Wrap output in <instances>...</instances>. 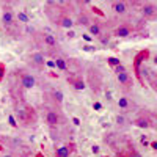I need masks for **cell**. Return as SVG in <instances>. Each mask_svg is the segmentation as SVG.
<instances>
[{
  "label": "cell",
  "mask_w": 157,
  "mask_h": 157,
  "mask_svg": "<svg viewBox=\"0 0 157 157\" xmlns=\"http://www.w3.org/2000/svg\"><path fill=\"white\" fill-rule=\"evenodd\" d=\"M116 105H118V109H120L123 113H129V112H134V109L137 107L135 105V102L130 99L129 96H121L120 99H118V102H116Z\"/></svg>",
  "instance_id": "obj_5"
},
{
  "label": "cell",
  "mask_w": 157,
  "mask_h": 157,
  "mask_svg": "<svg viewBox=\"0 0 157 157\" xmlns=\"http://www.w3.org/2000/svg\"><path fill=\"white\" fill-rule=\"evenodd\" d=\"M16 22H21V24H25V25H27V24L30 22L29 14H27L25 11H19V13H17V16H16Z\"/></svg>",
  "instance_id": "obj_22"
},
{
  "label": "cell",
  "mask_w": 157,
  "mask_h": 157,
  "mask_svg": "<svg viewBox=\"0 0 157 157\" xmlns=\"http://www.w3.org/2000/svg\"><path fill=\"white\" fill-rule=\"evenodd\" d=\"M148 58H149V50H148V49L140 50L138 54L134 57V72H135V75H137L138 80H140V75H138L140 68H141V64H145V61H146Z\"/></svg>",
  "instance_id": "obj_3"
},
{
  "label": "cell",
  "mask_w": 157,
  "mask_h": 157,
  "mask_svg": "<svg viewBox=\"0 0 157 157\" xmlns=\"http://www.w3.org/2000/svg\"><path fill=\"white\" fill-rule=\"evenodd\" d=\"M116 80H118V83L121 85V88H123L124 91L132 90L134 82H132V77L129 75L127 71H124V72H116Z\"/></svg>",
  "instance_id": "obj_7"
},
{
  "label": "cell",
  "mask_w": 157,
  "mask_h": 157,
  "mask_svg": "<svg viewBox=\"0 0 157 157\" xmlns=\"http://www.w3.org/2000/svg\"><path fill=\"white\" fill-rule=\"evenodd\" d=\"M19 72V83L24 90H32L36 85V77L27 71H17Z\"/></svg>",
  "instance_id": "obj_2"
},
{
  "label": "cell",
  "mask_w": 157,
  "mask_h": 157,
  "mask_svg": "<svg viewBox=\"0 0 157 157\" xmlns=\"http://www.w3.org/2000/svg\"><path fill=\"white\" fill-rule=\"evenodd\" d=\"M35 157H44V154H41V152H38V154H36Z\"/></svg>",
  "instance_id": "obj_34"
},
{
  "label": "cell",
  "mask_w": 157,
  "mask_h": 157,
  "mask_svg": "<svg viewBox=\"0 0 157 157\" xmlns=\"http://www.w3.org/2000/svg\"><path fill=\"white\" fill-rule=\"evenodd\" d=\"M134 126L140 129H151L154 127V120L149 116V113H141L134 120Z\"/></svg>",
  "instance_id": "obj_4"
},
{
  "label": "cell",
  "mask_w": 157,
  "mask_h": 157,
  "mask_svg": "<svg viewBox=\"0 0 157 157\" xmlns=\"http://www.w3.org/2000/svg\"><path fill=\"white\" fill-rule=\"evenodd\" d=\"M41 41H43V44H44L46 47H50V49H55V47L58 46L57 38L52 35V33H43V35H41Z\"/></svg>",
  "instance_id": "obj_12"
},
{
  "label": "cell",
  "mask_w": 157,
  "mask_h": 157,
  "mask_svg": "<svg viewBox=\"0 0 157 157\" xmlns=\"http://www.w3.org/2000/svg\"><path fill=\"white\" fill-rule=\"evenodd\" d=\"M3 157H14V155H13V154H5Z\"/></svg>",
  "instance_id": "obj_35"
},
{
  "label": "cell",
  "mask_w": 157,
  "mask_h": 157,
  "mask_svg": "<svg viewBox=\"0 0 157 157\" xmlns=\"http://www.w3.org/2000/svg\"><path fill=\"white\" fill-rule=\"evenodd\" d=\"M10 123H11L13 127H17V124H16V121H14V116H10Z\"/></svg>",
  "instance_id": "obj_28"
},
{
  "label": "cell",
  "mask_w": 157,
  "mask_h": 157,
  "mask_svg": "<svg viewBox=\"0 0 157 157\" xmlns=\"http://www.w3.org/2000/svg\"><path fill=\"white\" fill-rule=\"evenodd\" d=\"M93 152H99V146H93V149H91Z\"/></svg>",
  "instance_id": "obj_31"
},
{
  "label": "cell",
  "mask_w": 157,
  "mask_h": 157,
  "mask_svg": "<svg viewBox=\"0 0 157 157\" xmlns=\"http://www.w3.org/2000/svg\"><path fill=\"white\" fill-rule=\"evenodd\" d=\"M5 72H6V68H5V64H3V63H0V82L3 80V77H5Z\"/></svg>",
  "instance_id": "obj_27"
},
{
  "label": "cell",
  "mask_w": 157,
  "mask_h": 157,
  "mask_svg": "<svg viewBox=\"0 0 157 157\" xmlns=\"http://www.w3.org/2000/svg\"><path fill=\"white\" fill-rule=\"evenodd\" d=\"M54 64H55L60 71H63V72H68V71H69V68H68V60L64 58V57H61V55H57V57L54 58Z\"/></svg>",
  "instance_id": "obj_16"
},
{
  "label": "cell",
  "mask_w": 157,
  "mask_h": 157,
  "mask_svg": "<svg viewBox=\"0 0 157 157\" xmlns=\"http://www.w3.org/2000/svg\"><path fill=\"white\" fill-rule=\"evenodd\" d=\"M63 98L64 96H63V93L60 90H54V91H52V101H54L57 105H61V104H63Z\"/></svg>",
  "instance_id": "obj_21"
},
{
  "label": "cell",
  "mask_w": 157,
  "mask_h": 157,
  "mask_svg": "<svg viewBox=\"0 0 157 157\" xmlns=\"http://www.w3.org/2000/svg\"><path fill=\"white\" fill-rule=\"evenodd\" d=\"M91 22H93V21H91V17L86 14L85 11L78 13V16H77V24H78V25H82V27H88Z\"/></svg>",
  "instance_id": "obj_18"
},
{
  "label": "cell",
  "mask_w": 157,
  "mask_h": 157,
  "mask_svg": "<svg viewBox=\"0 0 157 157\" xmlns=\"http://www.w3.org/2000/svg\"><path fill=\"white\" fill-rule=\"evenodd\" d=\"M16 113V120L19 121V124L22 127H29V118H27V113H25V109L24 107H17L14 110Z\"/></svg>",
  "instance_id": "obj_13"
},
{
  "label": "cell",
  "mask_w": 157,
  "mask_h": 157,
  "mask_svg": "<svg viewBox=\"0 0 157 157\" xmlns=\"http://www.w3.org/2000/svg\"><path fill=\"white\" fill-rule=\"evenodd\" d=\"M24 109H25V113H27V118H29V126H35L36 121H38V113H36L35 107L29 105V104H25Z\"/></svg>",
  "instance_id": "obj_14"
},
{
  "label": "cell",
  "mask_w": 157,
  "mask_h": 157,
  "mask_svg": "<svg viewBox=\"0 0 157 157\" xmlns=\"http://www.w3.org/2000/svg\"><path fill=\"white\" fill-rule=\"evenodd\" d=\"M68 82H69L75 90H83V88H85V80L82 78V75H78V74L68 77Z\"/></svg>",
  "instance_id": "obj_15"
},
{
  "label": "cell",
  "mask_w": 157,
  "mask_h": 157,
  "mask_svg": "<svg viewBox=\"0 0 157 157\" xmlns=\"http://www.w3.org/2000/svg\"><path fill=\"white\" fill-rule=\"evenodd\" d=\"M74 36H75V33H74L72 30H69V32H68V38H71V39H72Z\"/></svg>",
  "instance_id": "obj_29"
},
{
  "label": "cell",
  "mask_w": 157,
  "mask_h": 157,
  "mask_svg": "<svg viewBox=\"0 0 157 157\" xmlns=\"http://www.w3.org/2000/svg\"><path fill=\"white\" fill-rule=\"evenodd\" d=\"M71 155V148L69 146H60L55 151V157H69Z\"/></svg>",
  "instance_id": "obj_20"
},
{
  "label": "cell",
  "mask_w": 157,
  "mask_h": 157,
  "mask_svg": "<svg viewBox=\"0 0 157 157\" xmlns=\"http://www.w3.org/2000/svg\"><path fill=\"white\" fill-rule=\"evenodd\" d=\"M55 24L58 25V27H61V29H71L74 25V21H72V17L68 14V13H60V14L55 17Z\"/></svg>",
  "instance_id": "obj_10"
},
{
  "label": "cell",
  "mask_w": 157,
  "mask_h": 157,
  "mask_svg": "<svg viewBox=\"0 0 157 157\" xmlns=\"http://www.w3.org/2000/svg\"><path fill=\"white\" fill-rule=\"evenodd\" d=\"M98 38H99L101 44H109V41H110V33H101Z\"/></svg>",
  "instance_id": "obj_24"
},
{
  "label": "cell",
  "mask_w": 157,
  "mask_h": 157,
  "mask_svg": "<svg viewBox=\"0 0 157 157\" xmlns=\"http://www.w3.org/2000/svg\"><path fill=\"white\" fill-rule=\"evenodd\" d=\"M44 121L49 127H57L60 124H63L64 118L61 115L60 110L57 109H50V107H46V112H44Z\"/></svg>",
  "instance_id": "obj_1"
},
{
  "label": "cell",
  "mask_w": 157,
  "mask_h": 157,
  "mask_svg": "<svg viewBox=\"0 0 157 157\" xmlns=\"http://www.w3.org/2000/svg\"><path fill=\"white\" fill-rule=\"evenodd\" d=\"M132 33H134V27H132V24H129V22L120 24V25H118V27L113 30V35L118 36V38H129Z\"/></svg>",
  "instance_id": "obj_6"
},
{
  "label": "cell",
  "mask_w": 157,
  "mask_h": 157,
  "mask_svg": "<svg viewBox=\"0 0 157 157\" xmlns=\"http://www.w3.org/2000/svg\"><path fill=\"white\" fill-rule=\"evenodd\" d=\"M127 157H141V154L134 148V146H130V149H129V154H127Z\"/></svg>",
  "instance_id": "obj_26"
},
{
  "label": "cell",
  "mask_w": 157,
  "mask_h": 157,
  "mask_svg": "<svg viewBox=\"0 0 157 157\" xmlns=\"http://www.w3.org/2000/svg\"><path fill=\"white\" fill-rule=\"evenodd\" d=\"M151 146H152V149H157V143L152 141V143H151Z\"/></svg>",
  "instance_id": "obj_32"
},
{
  "label": "cell",
  "mask_w": 157,
  "mask_h": 157,
  "mask_svg": "<svg viewBox=\"0 0 157 157\" xmlns=\"http://www.w3.org/2000/svg\"><path fill=\"white\" fill-rule=\"evenodd\" d=\"M115 121H116V124L120 126V127H126L127 123H129V121L126 120V116H124V115H118V116L115 118Z\"/></svg>",
  "instance_id": "obj_23"
},
{
  "label": "cell",
  "mask_w": 157,
  "mask_h": 157,
  "mask_svg": "<svg viewBox=\"0 0 157 157\" xmlns=\"http://www.w3.org/2000/svg\"><path fill=\"white\" fill-rule=\"evenodd\" d=\"M116 157H127V154H126V152H118Z\"/></svg>",
  "instance_id": "obj_30"
},
{
  "label": "cell",
  "mask_w": 157,
  "mask_h": 157,
  "mask_svg": "<svg viewBox=\"0 0 157 157\" xmlns=\"http://www.w3.org/2000/svg\"><path fill=\"white\" fill-rule=\"evenodd\" d=\"M19 157H32V155H29V154H19Z\"/></svg>",
  "instance_id": "obj_33"
},
{
  "label": "cell",
  "mask_w": 157,
  "mask_h": 157,
  "mask_svg": "<svg viewBox=\"0 0 157 157\" xmlns=\"http://www.w3.org/2000/svg\"><path fill=\"white\" fill-rule=\"evenodd\" d=\"M2 24H3V27L8 29V30L16 25V14L10 8L3 10V13H2Z\"/></svg>",
  "instance_id": "obj_9"
},
{
  "label": "cell",
  "mask_w": 157,
  "mask_h": 157,
  "mask_svg": "<svg viewBox=\"0 0 157 157\" xmlns=\"http://www.w3.org/2000/svg\"><path fill=\"white\" fill-rule=\"evenodd\" d=\"M140 13L145 19H154L157 16V6L152 2H146V3H141Z\"/></svg>",
  "instance_id": "obj_8"
},
{
  "label": "cell",
  "mask_w": 157,
  "mask_h": 157,
  "mask_svg": "<svg viewBox=\"0 0 157 157\" xmlns=\"http://www.w3.org/2000/svg\"><path fill=\"white\" fill-rule=\"evenodd\" d=\"M112 10L115 14H120V16H124L126 13L129 11V3L127 2H121V0H115V2L110 3Z\"/></svg>",
  "instance_id": "obj_11"
},
{
  "label": "cell",
  "mask_w": 157,
  "mask_h": 157,
  "mask_svg": "<svg viewBox=\"0 0 157 157\" xmlns=\"http://www.w3.org/2000/svg\"><path fill=\"white\" fill-rule=\"evenodd\" d=\"M86 29H88L90 35H93V36H96V38L102 33V25H101L99 22H91Z\"/></svg>",
  "instance_id": "obj_19"
},
{
  "label": "cell",
  "mask_w": 157,
  "mask_h": 157,
  "mask_svg": "<svg viewBox=\"0 0 157 157\" xmlns=\"http://www.w3.org/2000/svg\"><path fill=\"white\" fill-rule=\"evenodd\" d=\"M30 60L33 64H36V66H44L46 63V57L43 52H33V54L30 55Z\"/></svg>",
  "instance_id": "obj_17"
},
{
  "label": "cell",
  "mask_w": 157,
  "mask_h": 157,
  "mask_svg": "<svg viewBox=\"0 0 157 157\" xmlns=\"http://www.w3.org/2000/svg\"><path fill=\"white\" fill-rule=\"evenodd\" d=\"M107 60H109V64H110V66H113V68H116L118 64H121L120 58H116V57H109Z\"/></svg>",
  "instance_id": "obj_25"
}]
</instances>
